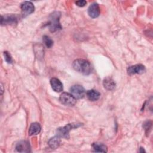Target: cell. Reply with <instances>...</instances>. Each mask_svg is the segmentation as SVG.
<instances>
[{
  "label": "cell",
  "mask_w": 153,
  "mask_h": 153,
  "mask_svg": "<svg viewBox=\"0 0 153 153\" xmlns=\"http://www.w3.org/2000/svg\"><path fill=\"white\" fill-rule=\"evenodd\" d=\"M72 66L76 71L83 75H88L91 73L90 63L85 59H78L74 60Z\"/></svg>",
  "instance_id": "obj_1"
},
{
  "label": "cell",
  "mask_w": 153,
  "mask_h": 153,
  "mask_svg": "<svg viewBox=\"0 0 153 153\" xmlns=\"http://www.w3.org/2000/svg\"><path fill=\"white\" fill-rule=\"evenodd\" d=\"M60 13L58 11L53 12L50 16L48 26L50 32H54L62 29V26L59 22Z\"/></svg>",
  "instance_id": "obj_2"
},
{
  "label": "cell",
  "mask_w": 153,
  "mask_h": 153,
  "mask_svg": "<svg viewBox=\"0 0 153 153\" xmlns=\"http://www.w3.org/2000/svg\"><path fill=\"white\" fill-rule=\"evenodd\" d=\"M81 126V124L72 123L68 124L63 127H60L57 130V134L60 137L68 139L69 137V131L72 128H75Z\"/></svg>",
  "instance_id": "obj_3"
},
{
  "label": "cell",
  "mask_w": 153,
  "mask_h": 153,
  "mask_svg": "<svg viewBox=\"0 0 153 153\" xmlns=\"http://www.w3.org/2000/svg\"><path fill=\"white\" fill-rule=\"evenodd\" d=\"M60 102L66 106H74L76 102V99L70 93H62L59 97Z\"/></svg>",
  "instance_id": "obj_4"
},
{
  "label": "cell",
  "mask_w": 153,
  "mask_h": 153,
  "mask_svg": "<svg viewBox=\"0 0 153 153\" xmlns=\"http://www.w3.org/2000/svg\"><path fill=\"white\" fill-rule=\"evenodd\" d=\"M19 17L15 14H5L1 16V25H14L17 23Z\"/></svg>",
  "instance_id": "obj_5"
},
{
  "label": "cell",
  "mask_w": 153,
  "mask_h": 153,
  "mask_svg": "<svg viewBox=\"0 0 153 153\" xmlns=\"http://www.w3.org/2000/svg\"><path fill=\"white\" fill-rule=\"evenodd\" d=\"M71 94L76 99H79L83 98L85 96V91L84 87L81 85H74L70 88Z\"/></svg>",
  "instance_id": "obj_6"
},
{
  "label": "cell",
  "mask_w": 153,
  "mask_h": 153,
  "mask_svg": "<svg viewBox=\"0 0 153 153\" xmlns=\"http://www.w3.org/2000/svg\"><path fill=\"white\" fill-rule=\"evenodd\" d=\"M21 10L22 14L23 17H26L31 13H32L35 10V7L33 4L30 1H25L21 4Z\"/></svg>",
  "instance_id": "obj_7"
},
{
  "label": "cell",
  "mask_w": 153,
  "mask_h": 153,
  "mask_svg": "<svg viewBox=\"0 0 153 153\" xmlns=\"http://www.w3.org/2000/svg\"><path fill=\"white\" fill-rule=\"evenodd\" d=\"M145 71V66L142 64H137L127 68V73L131 75L134 74H141Z\"/></svg>",
  "instance_id": "obj_8"
},
{
  "label": "cell",
  "mask_w": 153,
  "mask_h": 153,
  "mask_svg": "<svg viewBox=\"0 0 153 153\" xmlns=\"http://www.w3.org/2000/svg\"><path fill=\"white\" fill-rule=\"evenodd\" d=\"M16 149L20 152H30V147L29 143L26 140H20L16 144Z\"/></svg>",
  "instance_id": "obj_9"
},
{
  "label": "cell",
  "mask_w": 153,
  "mask_h": 153,
  "mask_svg": "<svg viewBox=\"0 0 153 153\" xmlns=\"http://www.w3.org/2000/svg\"><path fill=\"white\" fill-rule=\"evenodd\" d=\"M88 14L92 18H96L100 14V8L99 4L96 2L91 4L88 8Z\"/></svg>",
  "instance_id": "obj_10"
},
{
  "label": "cell",
  "mask_w": 153,
  "mask_h": 153,
  "mask_svg": "<svg viewBox=\"0 0 153 153\" xmlns=\"http://www.w3.org/2000/svg\"><path fill=\"white\" fill-rule=\"evenodd\" d=\"M50 84L53 90L56 92H60L63 90V84L57 78H52L50 79Z\"/></svg>",
  "instance_id": "obj_11"
},
{
  "label": "cell",
  "mask_w": 153,
  "mask_h": 153,
  "mask_svg": "<svg viewBox=\"0 0 153 153\" xmlns=\"http://www.w3.org/2000/svg\"><path fill=\"white\" fill-rule=\"evenodd\" d=\"M41 126L38 123H33L30 124L29 130H28V134L29 136H33L36 135L39 133L41 131Z\"/></svg>",
  "instance_id": "obj_12"
},
{
  "label": "cell",
  "mask_w": 153,
  "mask_h": 153,
  "mask_svg": "<svg viewBox=\"0 0 153 153\" xmlns=\"http://www.w3.org/2000/svg\"><path fill=\"white\" fill-rule=\"evenodd\" d=\"M103 85L105 89L108 90H113L115 88V81L109 77H107L104 79L103 82Z\"/></svg>",
  "instance_id": "obj_13"
},
{
  "label": "cell",
  "mask_w": 153,
  "mask_h": 153,
  "mask_svg": "<svg viewBox=\"0 0 153 153\" xmlns=\"http://www.w3.org/2000/svg\"><path fill=\"white\" fill-rule=\"evenodd\" d=\"M86 95L88 99L91 101L97 100L100 96V94L99 91L93 89L88 90L86 93Z\"/></svg>",
  "instance_id": "obj_14"
},
{
  "label": "cell",
  "mask_w": 153,
  "mask_h": 153,
  "mask_svg": "<svg viewBox=\"0 0 153 153\" xmlns=\"http://www.w3.org/2000/svg\"><path fill=\"white\" fill-rule=\"evenodd\" d=\"M60 143V139L58 136H54L50 138L48 142V144L49 146L51 149H56L57 148Z\"/></svg>",
  "instance_id": "obj_15"
},
{
  "label": "cell",
  "mask_w": 153,
  "mask_h": 153,
  "mask_svg": "<svg viewBox=\"0 0 153 153\" xmlns=\"http://www.w3.org/2000/svg\"><path fill=\"white\" fill-rule=\"evenodd\" d=\"M92 149L93 152H106L108 151L107 147L105 145L100 143H93L92 144Z\"/></svg>",
  "instance_id": "obj_16"
},
{
  "label": "cell",
  "mask_w": 153,
  "mask_h": 153,
  "mask_svg": "<svg viewBox=\"0 0 153 153\" xmlns=\"http://www.w3.org/2000/svg\"><path fill=\"white\" fill-rule=\"evenodd\" d=\"M42 41L47 48H51L53 45V41L47 35H44L42 37Z\"/></svg>",
  "instance_id": "obj_17"
},
{
  "label": "cell",
  "mask_w": 153,
  "mask_h": 153,
  "mask_svg": "<svg viewBox=\"0 0 153 153\" xmlns=\"http://www.w3.org/2000/svg\"><path fill=\"white\" fill-rule=\"evenodd\" d=\"M4 58H5V61L8 63H12V58H11V56L10 55V54L5 51L4 52Z\"/></svg>",
  "instance_id": "obj_18"
},
{
  "label": "cell",
  "mask_w": 153,
  "mask_h": 153,
  "mask_svg": "<svg viewBox=\"0 0 153 153\" xmlns=\"http://www.w3.org/2000/svg\"><path fill=\"white\" fill-rule=\"evenodd\" d=\"M75 4H76V5H78V7H84L85 5V4H87V2L84 0H81V1H78L75 2Z\"/></svg>",
  "instance_id": "obj_19"
}]
</instances>
